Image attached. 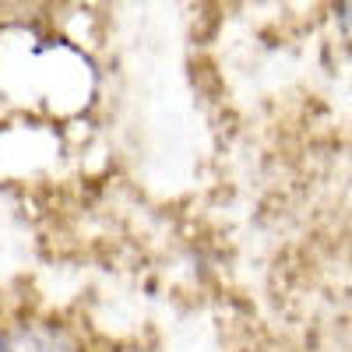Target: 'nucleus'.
Segmentation results:
<instances>
[{
  "label": "nucleus",
  "instance_id": "obj_1",
  "mask_svg": "<svg viewBox=\"0 0 352 352\" xmlns=\"http://www.w3.org/2000/svg\"><path fill=\"white\" fill-rule=\"evenodd\" d=\"M0 352H78V345L50 324H25L18 331H11L0 345Z\"/></svg>",
  "mask_w": 352,
  "mask_h": 352
},
{
  "label": "nucleus",
  "instance_id": "obj_2",
  "mask_svg": "<svg viewBox=\"0 0 352 352\" xmlns=\"http://www.w3.org/2000/svg\"><path fill=\"white\" fill-rule=\"evenodd\" d=\"M338 25L345 36H352V0H338Z\"/></svg>",
  "mask_w": 352,
  "mask_h": 352
}]
</instances>
